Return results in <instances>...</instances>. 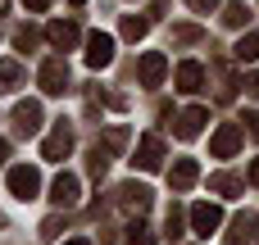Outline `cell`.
Listing matches in <instances>:
<instances>
[{"instance_id":"23","label":"cell","mask_w":259,"mask_h":245,"mask_svg":"<svg viewBox=\"0 0 259 245\" xmlns=\"http://www.w3.org/2000/svg\"><path fill=\"white\" fill-rule=\"evenodd\" d=\"M127 245H155L150 227H146V223H132V227H127Z\"/></svg>"},{"instance_id":"5","label":"cell","mask_w":259,"mask_h":245,"mask_svg":"<svg viewBox=\"0 0 259 245\" xmlns=\"http://www.w3.org/2000/svg\"><path fill=\"white\" fill-rule=\"evenodd\" d=\"M191 227H196V236H205V241H209V236L223 227L219 205H205V200H200V205H191Z\"/></svg>"},{"instance_id":"20","label":"cell","mask_w":259,"mask_h":245,"mask_svg":"<svg viewBox=\"0 0 259 245\" xmlns=\"http://www.w3.org/2000/svg\"><path fill=\"white\" fill-rule=\"evenodd\" d=\"M146 27H150V23H146V18H137V14H127V18H123V36H127V41H141V36H146Z\"/></svg>"},{"instance_id":"3","label":"cell","mask_w":259,"mask_h":245,"mask_svg":"<svg viewBox=\"0 0 259 245\" xmlns=\"http://www.w3.org/2000/svg\"><path fill=\"white\" fill-rule=\"evenodd\" d=\"M87 64L91 68H109L114 64V36L109 32H91L87 36Z\"/></svg>"},{"instance_id":"10","label":"cell","mask_w":259,"mask_h":245,"mask_svg":"<svg viewBox=\"0 0 259 245\" xmlns=\"http://www.w3.org/2000/svg\"><path fill=\"white\" fill-rule=\"evenodd\" d=\"M196 177H200V164H196V159H178V164L168 168V186H173V191H191Z\"/></svg>"},{"instance_id":"31","label":"cell","mask_w":259,"mask_h":245,"mask_svg":"<svg viewBox=\"0 0 259 245\" xmlns=\"http://www.w3.org/2000/svg\"><path fill=\"white\" fill-rule=\"evenodd\" d=\"M250 95H255V100H259V73H255V77H250Z\"/></svg>"},{"instance_id":"26","label":"cell","mask_w":259,"mask_h":245,"mask_svg":"<svg viewBox=\"0 0 259 245\" xmlns=\"http://www.w3.org/2000/svg\"><path fill=\"white\" fill-rule=\"evenodd\" d=\"M14 41L27 50V45H36V32H32V27H18V32H14Z\"/></svg>"},{"instance_id":"14","label":"cell","mask_w":259,"mask_h":245,"mask_svg":"<svg viewBox=\"0 0 259 245\" xmlns=\"http://www.w3.org/2000/svg\"><path fill=\"white\" fill-rule=\"evenodd\" d=\"M205 118H209V114H205L200 105H191V109H182V114H178V136H182V141H191V136H200V127H205Z\"/></svg>"},{"instance_id":"21","label":"cell","mask_w":259,"mask_h":245,"mask_svg":"<svg viewBox=\"0 0 259 245\" xmlns=\"http://www.w3.org/2000/svg\"><path fill=\"white\" fill-rule=\"evenodd\" d=\"M123 145H127V127H109L105 132V155H118Z\"/></svg>"},{"instance_id":"18","label":"cell","mask_w":259,"mask_h":245,"mask_svg":"<svg viewBox=\"0 0 259 245\" xmlns=\"http://www.w3.org/2000/svg\"><path fill=\"white\" fill-rule=\"evenodd\" d=\"M209 191H219V195H237V191H241V177H232V173H214V177H209Z\"/></svg>"},{"instance_id":"15","label":"cell","mask_w":259,"mask_h":245,"mask_svg":"<svg viewBox=\"0 0 259 245\" xmlns=\"http://www.w3.org/2000/svg\"><path fill=\"white\" fill-rule=\"evenodd\" d=\"M200 86H205V68H200L196 59L178 64V91H187V95H191V91H200Z\"/></svg>"},{"instance_id":"27","label":"cell","mask_w":259,"mask_h":245,"mask_svg":"<svg viewBox=\"0 0 259 245\" xmlns=\"http://www.w3.org/2000/svg\"><path fill=\"white\" fill-rule=\"evenodd\" d=\"M187 5H191L196 14H209V9H219V0H187Z\"/></svg>"},{"instance_id":"7","label":"cell","mask_w":259,"mask_h":245,"mask_svg":"<svg viewBox=\"0 0 259 245\" xmlns=\"http://www.w3.org/2000/svg\"><path fill=\"white\" fill-rule=\"evenodd\" d=\"M68 150H73V132L59 123V127L46 136V145H41V159H55V164H59V159H68Z\"/></svg>"},{"instance_id":"25","label":"cell","mask_w":259,"mask_h":245,"mask_svg":"<svg viewBox=\"0 0 259 245\" xmlns=\"http://www.w3.org/2000/svg\"><path fill=\"white\" fill-rule=\"evenodd\" d=\"M173 41H182V45L187 41H200V27H173Z\"/></svg>"},{"instance_id":"9","label":"cell","mask_w":259,"mask_h":245,"mask_svg":"<svg viewBox=\"0 0 259 245\" xmlns=\"http://www.w3.org/2000/svg\"><path fill=\"white\" fill-rule=\"evenodd\" d=\"M77 191H82V186H77L73 173H59V177L50 182V200H55L59 209H73V205H77Z\"/></svg>"},{"instance_id":"30","label":"cell","mask_w":259,"mask_h":245,"mask_svg":"<svg viewBox=\"0 0 259 245\" xmlns=\"http://www.w3.org/2000/svg\"><path fill=\"white\" fill-rule=\"evenodd\" d=\"M5 159H9V141L0 136V164H5Z\"/></svg>"},{"instance_id":"32","label":"cell","mask_w":259,"mask_h":245,"mask_svg":"<svg viewBox=\"0 0 259 245\" xmlns=\"http://www.w3.org/2000/svg\"><path fill=\"white\" fill-rule=\"evenodd\" d=\"M250 182H255V186H259V159H255V164H250Z\"/></svg>"},{"instance_id":"4","label":"cell","mask_w":259,"mask_h":245,"mask_svg":"<svg viewBox=\"0 0 259 245\" xmlns=\"http://www.w3.org/2000/svg\"><path fill=\"white\" fill-rule=\"evenodd\" d=\"M41 91L46 95H64L68 91V64L64 59H46L41 64Z\"/></svg>"},{"instance_id":"35","label":"cell","mask_w":259,"mask_h":245,"mask_svg":"<svg viewBox=\"0 0 259 245\" xmlns=\"http://www.w3.org/2000/svg\"><path fill=\"white\" fill-rule=\"evenodd\" d=\"M73 5H82V0H73Z\"/></svg>"},{"instance_id":"28","label":"cell","mask_w":259,"mask_h":245,"mask_svg":"<svg viewBox=\"0 0 259 245\" xmlns=\"http://www.w3.org/2000/svg\"><path fill=\"white\" fill-rule=\"evenodd\" d=\"M23 5H27L32 14H46V9H50V0H23Z\"/></svg>"},{"instance_id":"13","label":"cell","mask_w":259,"mask_h":245,"mask_svg":"<svg viewBox=\"0 0 259 245\" xmlns=\"http://www.w3.org/2000/svg\"><path fill=\"white\" fill-rule=\"evenodd\" d=\"M255 232H259V218H255V214H237V218H232V227H228V245L255 241Z\"/></svg>"},{"instance_id":"8","label":"cell","mask_w":259,"mask_h":245,"mask_svg":"<svg viewBox=\"0 0 259 245\" xmlns=\"http://www.w3.org/2000/svg\"><path fill=\"white\" fill-rule=\"evenodd\" d=\"M137 168H146V173H155L159 164H164V141L159 136H141V145H137V159H132Z\"/></svg>"},{"instance_id":"29","label":"cell","mask_w":259,"mask_h":245,"mask_svg":"<svg viewBox=\"0 0 259 245\" xmlns=\"http://www.w3.org/2000/svg\"><path fill=\"white\" fill-rule=\"evenodd\" d=\"M246 123H250V136L259 141V114H246Z\"/></svg>"},{"instance_id":"19","label":"cell","mask_w":259,"mask_h":245,"mask_svg":"<svg viewBox=\"0 0 259 245\" xmlns=\"http://www.w3.org/2000/svg\"><path fill=\"white\" fill-rule=\"evenodd\" d=\"M237 59H241V64H255L259 59V32H250V36L237 41Z\"/></svg>"},{"instance_id":"6","label":"cell","mask_w":259,"mask_h":245,"mask_svg":"<svg viewBox=\"0 0 259 245\" xmlns=\"http://www.w3.org/2000/svg\"><path fill=\"white\" fill-rule=\"evenodd\" d=\"M14 127H18L23 136L41 132V105H36V100H18V105H14Z\"/></svg>"},{"instance_id":"24","label":"cell","mask_w":259,"mask_h":245,"mask_svg":"<svg viewBox=\"0 0 259 245\" xmlns=\"http://www.w3.org/2000/svg\"><path fill=\"white\" fill-rule=\"evenodd\" d=\"M168 236H173V241L182 236V209H178V205L168 209Z\"/></svg>"},{"instance_id":"34","label":"cell","mask_w":259,"mask_h":245,"mask_svg":"<svg viewBox=\"0 0 259 245\" xmlns=\"http://www.w3.org/2000/svg\"><path fill=\"white\" fill-rule=\"evenodd\" d=\"M5 9H9V0H0V14H5Z\"/></svg>"},{"instance_id":"22","label":"cell","mask_w":259,"mask_h":245,"mask_svg":"<svg viewBox=\"0 0 259 245\" xmlns=\"http://www.w3.org/2000/svg\"><path fill=\"white\" fill-rule=\"evenodd\" d=\"M246 18H250V9H246L241 0H232V5H228V14H223V23H228V27H241Z\"/></svg>"},{"instance_id":"1","label":"cell","mask_w":259,"mask_h":245,"mask_svg":"<svg viewBox=\"0 0 259 245\" xmlns=\"http://www.w3.org/2000/svg\"><path fill=\"white\" fill-rule=\"evenodd\" d=\"M241 136H246V132H241L237 123H223V127L209 136V155H214V159H232V155L241 150Z\"/></svg>"},{"instance_id":"33","label":"cell","mask_w":259,"mask_h":245,"mask_svg":"<svg viewBox=\"0 0 259 245\" xmlns=\"http://www.w3.org/2000/svg\"><path fill=\"white\" fill-rule=\"evenodd\" d=\"M64 245H91V241H82V236H77V241H64Z\"/></svg>"},{"instance_id":"2","label":"cell","mask_w":259,"mask_h":245,"mask_svg":"<svg viewBox=\"0 0 259 245\" xmlns=\"http://www.w3.org/2000/svg\"><path fill=\"white\" fill-rule=\"evenodd\" d=\"M9 191H14L18 200H36V191H41V173H36V168H27V164L9 168Z\"/></svg>"},{"instance_id":"11","label":"cell","mask_w":259,"mask_h":245,"mask_svg":"<svg viewBox=\"0 0 259 245\" xmlns=\"http://www.w3.org/2000/svg\"><path fill=\"white\" fill-rule=\"evenodd\" d=\"M164 73H168V59H164L159 50L141 55V86H159V82H164Z\"/></svg>"},{"instance_id":"12","label":"cell","mask_w":259,"mask_h":245,"mask_svg":"<svg viewBox=\"0 0 259 245\" xmlns=\"http://www.w3.org/2000/svg\"><path fill=\"white\" fill-rule=\"evenodd\" d=\"M118 205H123V209H137V214H146V209H150V186H141V182H127V186H118Z\"/></svg>"},{"instance_id":"17","label":"cell","mask_w":259,"mask_h":245,"mask_svg":"<svg viewBox=\"0 0 259 245\" xmlns=\"http://www.w3.org/2000/svg\"><path fill=\"white\" fill-rule=\"evenodd\" d=\"M23 86V64L18 59H0V91H18Z\"/></svg>"},{"instance_id":"16","label":"cell","mask_w":259,"mask_h":245,"mask_svg":"<svg viewBox=\"0 0 259 245\" xmlns=\"http://www.w3.org/2000/svg\"><path fill=\"white\" fill-rule=\"evenodd\" d=\"M46 36H50L55 50H73V45H77V27H73V23H50Z\"/></svg>"}]
</instances>
